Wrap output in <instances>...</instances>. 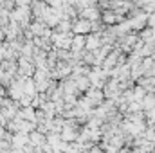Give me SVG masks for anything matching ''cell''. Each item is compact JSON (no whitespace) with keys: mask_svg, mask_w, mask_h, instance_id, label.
Masks as SVG:
<instances>
[{"mask_svg":"<svg viewBox=\"0 0 155 153\" xmlns=\"http://www.w3.org/2000/svg\"><path fill=\"white\" fill-rule=\"evenodd\" d=\"M71 41H72V38H69L67 34H56V36H54V43H56L58 47L69 49V47H71Z\"/></svg>","mask_w":155,"mask_h":153,"instance_id":"3","label":"cell"},{"mask_svg":"<svg viewBox=\"0 0 155 153\" xmlns=\"http://www.w3.org/2000/svg\"><path fill=\"white\" fill-rule=\"evenodd\" d=\"M71 43H72V45H71V49H72L74 52H76V50H81V49L85 47V38L78 34L76 38H72V41H71Z\"/></svg>","mask_w":155,"mask_h":153,"instance_id":"4","label":"cell"},{"mask_svg":"<svg viewBox=\"0 0 155 153\" xmlns=\"http://www.w3.org/2000/svg\"><path fill=\"white\" fill-rule=\"evenodd\" d=\"M99 43H101V40H99V34L88 36V38L85 40V47H87L88 50H96V49L99 47Z\"/></svg>","mask_w":155,"mask_h":153,"instance_id":"2","label":"cell"},{"mask_svg":"<svg viewBox=\"0 0 155 153\" xmlns=\"http://www.w3.org/2000/svg\"><path fill=\"white\" fill-rule=\"evenodd\" d=\"M90 29H92V22H87V20H79V22H76V24H74V31H76L79 36H81L83 33H88Z\"/></svg>","mask_w":155,"mask_h":153,"instance_id":"1","label":"cell"}]
</instances>
